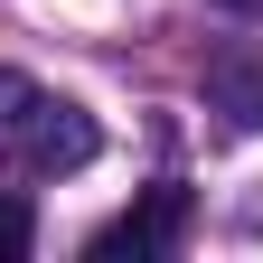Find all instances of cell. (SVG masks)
<instances>
[{"label":"cell","instance_id":"3","mask_svg":"<svg viewBox=\"0 0 263 263\" xmlns=\"http://www.w3.org/2000/svg\"><path fill=\"white\" fill-rule=\"evenodd\" d=\"M207 85H216V104L235 113V122H263V66H254V57H216Z\"/></svg>","mask_w":263,"mask_h":263},{"label":"cell","instance_id":"2","mask_svg":"<svg viewBox=\"0 0 263 263\" xmlns=\"http://www.w3.org/2000/svg\"><path fill=\"white\" fill-rule=\"evenodd\" d=\"M188 235V188H151L141 197V207H122L113 226H94V263H113V254H132V263H151V254H170Z\"/></svg>","mask_w":263,"mask_h":263},{"label":"cell","instance_id":"1","mask_svg":"<svg viewBox=\"0 0 263 263\" xmlns=\"http://www.w3.org/2000/svg\"><path fill=\"white\" fill-rule=\"evenodd\" d=\"M94 113L85 104H66V94H38L28 76H0V151L19 160V170H85L94 160Z\"/></svg>","mask_w":263,"mask_h":263},{"label":"cell","instance_id":"4","mask_svg":"<svg viewBox=\"0 0 263 263\" xmlns=\"http://www.w3.org/2000/svg\"><path fill=\"white\" fill-rule=\"evenodd\" d=\"M28 245H38V207H28L19 188H0V263H19Z\"/></svg>","mask_w":263,"mask_h":263}]
</instances>
